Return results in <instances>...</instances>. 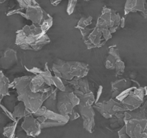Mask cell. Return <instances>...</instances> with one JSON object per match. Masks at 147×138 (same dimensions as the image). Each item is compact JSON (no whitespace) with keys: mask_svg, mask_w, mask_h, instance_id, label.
<instances>
[{"mask_svg":"<svg viewBox=\"0 0 147 138\" xmlns=\"http://www.w3.org/2000/svg\"><path fill=\"white\" fill-rule=\"evenodd\" d=\"M32 76H22L17 78L10 83L9 87L16 89L17 93V99L22 101L32 114L34 113L40 106H42L44 101L49 97V93H34L30 89L29 83ZM54 89V90H55ZM53 90V91H54Z\"/></svg>","mask_w":147,"mask_h":138,"instance_id":"obj_1","label":"cell"},{"mask_svg":"<svg viewBox=\"0 0 147 138\" xmlns=\"http://www.w3.org/2000/svg\"><path fill=\"white\" fill-rule=\"evenodd\" d=\"M50 43V39L40 26L26 25L17 32L15 44L23 50L37 51Z\"/></svg>","mask_w":147,"mask_h":138,"instance_id":"obj_2","label":"cell"},{"mask_svg":"<svg viewBox=\"0 0 147 138\" xmlns=\"http://www.w3.org/2000/svg\"><path fill=\"white\" fill-rule=\"evenodd\" d=\"M90 70L87 63L78 61H65L57 59L53 65L54 76L63 80L85 78Z\"/></svg>","mask_w":147,"mask_h":138,"instance_id":"obj_3","label":"cell"},{"mask_svg":"<svg viewBox=\"0 0 147 138\" xmlns=\"http://www.w3.org/2000/svg\"><path fill=\"white\" fill-rule=\"evenodd\" d=\"M146 95V88L134 81L131 86L118 93L113 99L120 102L126 111H134L142 106Z\"/></svg>","mask_w":147,"mask_h":138,"instance_id":"obj_4","label":"cell"},{"mask_svg":"<svg viewBox=\"0 0 147 138\" xmlns=\"http://www.w3.org/2000/svg\"><path fill=\"white\" fill-rule=\"evenodd\" d=\"M32 115L36 118L41 129L64 126L69 122L68 116L47 109L44 105L40 106Z\"/></svg>","mask_w":147,"mask_h":138,"instance_id":"obj_5","label":"cell"},{"mask_svg":"<svg viewBox=\"0 0 147 138\" xmlns=\"http://www.w3.org/2000/svg\"><path fill=\"white\" fill-rule=\"evenodd\" d=\"M119 129V138H147L146 118H128Z\"/></svg>","mask_w":147,"mask_h":138,"instance_id":"obj_6","label":"cell"},{"mask_svg":"<svg viewBox=\"0 0 147 138\" xmlns=\"http://www.w3.org/2000/svg\"><path fill=\"white\" fill-rule=\"evenodd\" d=\"M80 31L83 41L88 49L103 47L113 36L109 30L100 29L97 26L90 29L86 27L80 30Z\"/></svg>","mask_w":147,"mask_h":138,"instance_id":"obj_7","label":"cell"},{"mask_svg":"<svg viewBox=\"0 0 147 138\" xmlns=\"http://www.w3.org/2000/svg\"><path fill=\"white\" fill-rule=\"evenodd\" d=\"M68 89L66 88L65 91H59L56 97L57 99L56 103L57 112L65 116H69L80 102L78 97L73 92V89Z\"/></svg>","mask_w":147,"mask_h":138,"instance_id":"obj_8","label":"cell"},{"mask_svg":"<svg viewBox=\"0 0 147 138\" xmlns=\"http://www.w3.org/2000/svg\"><path fill=\"white\" fill-rule=\"evenodd\" d=\"M121 17L119 13L108 7H104L97 21V26L100 29L109 30L113 34L121 26Z\"/></svg>","mask_w":147,"mask_h":138,"instance_id":"obj_9","label":"cell"},{"mask_svg":"<svg viewBox=\"0 0 147 138\" xmlns=\"http://www.w3.org/2000/svg\"><path fill=\"white\" fill-rule=\"evenodd\" d=\"M93 107L106 119H111L119 112H126L123 105L113 98L103 102H97L93 105Z\"/></svg>","mask_w":147,"mask_h":138,"instance_id":"obj_10","label":"cell"},{"mask_svg":"<svg viewBox=\"0 0 147 138\" xmlns=\"http://www.w3.org/2000/svg\"><path fill=\"white\" fill-rule=\"evenodd\" d=\"M23 12V17L31 20L33 24L40 26L45 20L47 17V14L35 1H33L32 4L24 9Z\"/></svg>","mask_w":147,"mask_h":138,"instance_id":"obj_11","label":"cell"},{"mask_svg":"<svg viewBox=\"0 0 147 138\" xmlns=\"http://www.w3.org/2000/svg\"><path fill=\"white\" fill-rule=\"evenodd\" d=\"M42 70L37 75L32 76V78L29 83L30 89L34 93H49L54 90L53 86H50L45 81V78L41 74Z\"/></svg>","mask_w":147,"mask_h":138,"instance_id":"obj_12","label":"cell"},{"mask_svg":"<svg viewBox=\"0 0 147 138\" xmlns=\"http://www.w3.org/2000/svg\"><path fill=\"white\" fill-rule=\"evenodd\" d=\"M22 129H23L27 136L36 137L41 133L42 129L37 121L36 118L32 114L24 116L22 122Z\"/></svg>","mask_w":147,"mask_h":138,"instance_id":"obj_13","label":"cell"},{"mask_svg":"<svg viewBox=\"0 0 147 138\" xmlns=\"http://www.w3.org/2000/svg\"><path fill=\"white\" fill-rule=\"evenodd\" d=\"M17 52L11 48L4 50L2 56L0 57V66L3 69H9L17 64Z\"/></svg>","mask_w":147,"mask_h":138,"instance_id":"obj_14","label":"cell"},{"mask_svg":"<svg viewBox=\"0 0 147 138\" xmlns=\"http://www.w3.org/2000/svg\"><path fill=\"white\" fill-rule=\"evenodd\" d=\"M146 0H127L125 4V15L130 12H136L139 11L143 13L144 17H146Z\"/></svg>","mask_w":147,"mask_h":138,"instance_id":"obj_15","label":"cell"},{"mask_svg":"<svg viewBox=\"0 0 147 138\" xmlns=\"http://www.w3.org/2000/svg\"><path fill=\"white\" fill-rule=\"evenodd\" d=\"M121 59L119 50L116 46H111L109 49V55L105 60V66L109 70H114L116 61Z\"/></svg>","mask_w":147,"mask_h":138,"instance_id":"obj_16","label":"cell"},{"mask_svg":"<svg viewBox=\"0 0 147 138\" xmlns=\"http://www.w3.org/2000/svg\"><path fill=\"white\" fill-rule=\"evenodd\" d=\"M134 80L130 79L123 78L120 80H117L111 83V90L113 91L112 98H115V96L120 92L126 90L128 88L132 86Z\"/></svg>","mask_w":147,"mask_h":138,"instance_id":"obj_17","label":"cell"},{"mask_svg":"<svg viewBox=\"0 0 147 138\" xmlns=\"http://www.w3.org/2000/svg\"><path fill=\"white\" fill-rule=\"evenodd\" d=\"M30 114H32L26 108L24 103L22 101H19V103L14 106V111L11 113V116H12V120L19 121V119L21 118H24V116Z\"/></svg>","mask_w":147,"mask_h":138,"instance_id":"obj_18","label":"cell"},{"mask_svg":"<svg viewBox=\"0 0 147 138\" xmlns=\"http://www.w3.org/2000/svg\"><path fill=\"white\" fill-rule=\"evenodd\" d=\"M77 107H78L79 114L82 116L83 119H91L95 117V110L93 106H83L78 104Z\"/></svg>","mask_w":147,"mask_h":138,"instance_id":"obj_19","label":"cell"},{"mask_svg":"<svg viewBox=\"0 0 147 138\" xmlns=\"http://www.w3.org/2000/svg\"><path fill=\"white\" fill-rule=\"evenodd\" d=\"M10 83L9 79L4 75V73L0 71V94L3 96L9 94V89Z\"/></svg>","mask_w":147,"mask_h":138,"instance_id":"obj_20","label":"cell"},{"mask_svg":"<svg viewBox=\"0 0 147 138\" xmlns=\"http://www.w3.org/2000/svg\"><path fill=\"white\" fill-rule=\"evenodd\" d=\"M78 99L80 101L79 104L83 105V106H93L96 100L94 94L91 91L79 96Z\"/></svg>","mask_w":147,"mask_h":138,"instance_id":"obj_21","label":"cell"},{"mask_svg":"<svg viewBox=\"0 0 147 138\" xmlns=\"http://www.w3.org/2000/svg\"><path fill=\"white\" fill-rule=\"evenodd\" d=\"M19 121H14L11 123L8 124L4 128L3 135L5 138H15L16 133L15 130L17 128V123Z\"/></svg>","mask_w":147,"mask_h":138,"instance_id":"obj_22","label":"cell"},{"mask_svg":"<svg viewBox=\"0 0 147 138\" xmlns=\"http://www.w3.org/2000/svg\"><path fill=\"white\" fill-rule=\"evenodd\" d=\"M83 128H84L86 130H87L88 132H90V133H93V131L95 129V119L94 118H91V119H83Z\"/></svg>","mask_w":147,"mask_h":138,"instance_id":"obj_23","label":"cell"},{"mask_svg":"<svg viewBox=\"0 0 147 138\" xmlns=\"http://www.w3.org/2000/svg\"><path fill=\"white\" fill-rule=\"evenodd\" d=\"M92 20H93V17H82L80 20V21L78 22L77 26L76 27L79 29V30L86 28V27H88L89 25L92 24Z\"/></svg>","mask_w":147,"mask_h":138,"instance_id":"obj_24","label":"cell"},{"mask_svg":"<svg viewBox=\"0 0 147 138\" xmlns=\"http://www.w3.org/2000/svg\"><path fill=\"white\" fill-rule=\"evenodd\" d=\"M114 70L116 71V76H121L125 71V63L121 60V58L118 60L115 65Z\"/></svg>","mask_w":147,"mask_h":138,"instance_id":"obj_25","label":"cell"},{"mask_svg":"<svg viewBox=\"0 0 147 138\" xmlns=\"http://www.w3.org/2000/svg\"><path fill=\"white\" fill-rule=\"evenodd\" d=\"M53 86L55 87V89H58L60 91H65V85L64 84V83H63V80L61 78H59L53 76Z\"/></svg>","mask_w":147,"mask_h":138,"instance_id":"obj_26","label":"cell"},{"mask_svg":"<svg viewBox=\"0 0 147 138\" xmlns=\"http://www.w3.org/2000/svg\"><path fill=\"white\" fill-rule=\"evenodd\" d=\"M52 25H53V18L50 15H48L47 18L43 21V22L42 23V24L40 27H41V29L43 31L47 32V30L52 27Z\"/></svg>","mask_w":147,"mask_h":138,"instance_id":"obj_27","label":"cell"},{"mask_svg":"<svg viewBox=\"0 0 147 138\" xmlns=\"http://www.w3.org/2000/svg\"><path fill=\"white\" fill-rule=\"evenodd\" d=\"M76 4H77V0H69L68 1V4H67V13L69 15H70V14L73 13Z\"/></svg>","mask_w":147,"mask_h":138,"instance_id":"obj_28","label":"cell"},{"mask_svg":"<svg viewBox=\"0 0 147 138\" xmlns=\"http://www.w3.org/2000/svg\"><path fill=\"white\" fill-rule=\"evenodd\" d=\"M15 138H27V135L24 132H20L16 134Z\"/></svg>","mask_w":147,"mask_h":138,"instance_id":"obj_29","label":"cell"},{"mask_svg":"<svg viewBox=\"0 0 147 138\" xmlns=\"http://www.w3.org/2000/svg\"><path fill=\"white\" fill-rule=\"evenodd\" d=\"M61 1L62 0H50V2H51V4H53V5L57 6Z\"/></svg>","mask_w":147,"mask_h":138,"instance_id":"obj_30","label":"cell"},{"mask_svg":"<svg viewBox=\"0 0 147 138\" xmlns=\"http://www.w3.org/2000/svg\"><path fill=\"white\" fill-rule=\"evenodd\" d=\"M3 97H4V96H3L2 95H1V94H0V101H1V99H2V98H3Z\"/></svg>","mask_w":147,"mask_h":138,"instance_id":"obj_31","label":"cell"},{"mask_svg":"<svg viewBox=\"0 0 147 138\" xmlns=\"http://www.w3.org/2000/svg\"><path fill=\"white\" fill-rule=\"evenodd\" d=\"M85 1H89V0H85Z\"/></svg>","mask_w":147,"mask_h":138,"instance_id":"obj_32","label":"cell"}]
</instances>
